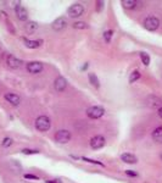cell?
<instances>
[{
  "instance_id": "obj_1",
  "label": "cell",
  "mask_w": 162,
  "mask_h": 183,
  "mask_svg": "<svg viewBox=\"0 0 162 183\" xmlns=\"http://www.w3.org/2000/svg\"><path fill=\"white\" fill-rule=\"evenodd\" d=\"M50 126H51V121H50V119H49L48 116H45V115H41V116H39V117L35 120V128H37L39 132H46V131H49Z\"/></svg>"
},
{
  "instance_id": "obj_2",
  "label": "cell",
  "mask_w": 162,
  "mask_h": 183,
  "mask_svg": "<svg viewBox=\"0 0 162 183\" xmlns=\"http://www.w3.org/2000/svg\"><path fill=\"white\" fill-rule=\"evenodd\" d=\"M144 28L149 32H154L159 28L160 26V20L155 16H148L145 20H144V23H143Z\"/></svg>"
},
{
  "instance_id": "obj_3",
  "label": "cell",
  "mask_w": 162,
  "mask_h": 183,
  "mask_svg": "<svg viewBox=\"0 0 162 183\" xmlns=\"http://www.w3.org/2000/svg\"><path fill=\"white\" fill-rule=\"evenodd\" d=\"M105 115V109L101 106H90L87 109V116L92 120H97Z\"/></svg>"
},
{
  "instance_id": "obj_4",
  "label": "cell",
  "mask_w": 162,
  "mask_h": 183,
  "mask_svg": "<svg viewBox=\"0 0 162 183\" xmlns=\"http://www.w3.org/2000/svg\"><path fill=\"white\" fill-rule=\"evenodd\" d=\"M83 12H84V6L82 4H78V2L71 5L67 10V14L69 17H79L83 15Z\"/></svg>"
},
{
  "instance_id": "obj_5",
  "label": "cell",
  "mask_w": 162,
  "mask_h": 183,
  "mask_svg": "<svg viewBox=\"0 0 162 183\" xmlns=\"http://www.w3.org/2000/svg\"><path fill=\"white\" fill-rule=\"evenodd\" d=\"M71 139V133L67 129H59L55 133V140L60 144H66Z\"/></svg>"
},
{
  "instance_id": "obj_6",
  "label": "cell",
  "mask_w": 162,
  "mask_h": 183,
  "mask_svg": "<svg viewBox=\"0 0 162 183\" xmlns=\"http://www.w3.org/2000/svg\"><path fill=\"white\" fill-rule=\"evenodd\" d=\"M43 68H44V66H43V63L40 61H31V62L27 63V71L30 73H32V75L41 72Z\"/></svg>"
},
{
  "instance_id": "obj_7",
  "label": "cell",
  "mask_w": 162,
  "mask_h": 183,
  "mask_svg": "<svg viewBox=\"0 0 162 183\" xmlns=\"http://www.w3.org/2000/svg\"><path fill=\"white\" fill-rule=\"evenodd\" d=\"M105 143H106V140L102 136H95L90 139V147H92V149H95V150L101 149L105 145Z\"/></svg>"
},
{
  "instance_id": "obj_8",
  "label": "cell",
  "mask_w": 162,
  "mask_h": 183,
  "mask_svg": "<svg viewBox=\"0 0 162 183\" xmlns=\"http://www.w3.org/2000/svg\"><path fill=\"white\" fill-rule=\"evenodd\" d=\"M146 103L152 109H160V108H162V99L159 98V96H156V95H150L146 99Z\"/></svg>"
},
{
  "instance_id": "obj_9",
  "label": "cell",
  "mask_w": 162,
  "mask_h": 183,
  "mask_svg": "<svg viewBox=\"0 0 162 183\" xmlns=\"http://www.w3.org/2000/svg\"><path fill=\"white\" fill-rule=\"evenodd\" d=\"M6 63H7V66H9L10 68H12V70L20 68V67L22 66V61L20 60V59H17L16 56H14V55H7V58H6Z\"/></svg>"
},
{
  "instance_id": "obj_10",
  "label": "cell",
  "mask_w": 162,
  "mask_h": 183,
  "mask_svg": "<svg viewBox=\"0 0 162 183\" xmlns=\"http://www.w3.org/2000/svg\"><path fill=\"white\" fill-rule=\"evenodd\" d=\"M51 27L54 28L55 30H65L66 27H67V20H66L65 17H59V18H56L54 22H53V25H51Z\"/></svg>"
},
{
  "instance_id": "obj_11",
  "label": "cell",
  "mask_w": 162,
  "mask_h": 183,
  "mask_svg": "<svg viewBox=\"0 0 162 183\" xmlns=\"http://www.w3.org/2000/svg\"><path fill=\"white\" fill-rule=\"evenodd\" d=\"M54 87L57 92H64L66 89V87H67V79L65 77H61V76L57 77L55 79V82H54Z\"/></svg>"
},
{
  "instance_id": "obj_12",
  "label": "cell",
  "mask_w": 162,
  "mask_h": 183,
  "mask_svg": "<svg viewBox=\"0 0 162 183\" xmlns=\"http://www.w3.org/2000/svg\"><path fill=\"white\" fill-rule=\"evenodd\" d=\"M4 96H5V99H6L11 105H14V106H17V105L21 103L20 95H17V94H15V93H6Z\"/></svg>"
},
{
  "instance_id": "obj_13",
  "label": "cell",
  "mask_w": 162,
  "mask_h": 183,
  "mask_svg": "<svg viewBox=\"0 0 162 183\" xmlns=\"http://www.w3.org/2000/svg\"><path fill=\"white\" fill-rule=\"evenodd\" d=\"M15 10H16V15H17L18 20H21V21H26V20L28 18V12H27L26 7H23L22 5L18 4V5L15 7Z\"/></svg>"
},
{
  "instance_id": "obj_14",
  "label": "cell",
  "mask_w": 162,
  "mask_h": 183,
  "mask_svg": "<svg viewBox=\"0 0 162 183\" xmlns=\"http://www.w3.org/2000/svg\"><path fill=\"white\" fill-rule=\"evenodd\" d=\"M121 160L124 161V162H127V164H136V162H138L136 156L133 155V154H130V152H124V154H122V155H121Z\"/></svg>"
},
{
  "instance_id": "obj_15",
  "label": "cell",
  "mask_w": 162,
  "mask_h": 183,
  "mask_svg": "<svg viewBox=\"0 0 162 183\" xmlns=\"http://www.w3.org/2000/svg\"><path fill=\"white\" fill-rule=\"evenodd\" d=\"M23 43H25V45H26L27 48H30V49H37V48H39V47L41 45L43 40H30V39H27V38H23Z\"/></svg>"
},
{
  "instance_id": "obj_16",
  "label": "cell",
  "mask_w": 162,
  "mask_h": 183,
  "mask_svg": "<svg viewBox=\"0 0 162 183\" xmlns=\"http://www.w3.org/2000/svg\"><path fill=\"white\" fill-rule=\"evenodd\" d=\"M25 30H26L27 33L32 34V33H34L35 30H38V23L37 22H33V21H28L26 23V26H25Z\"/></svg>"
},
{
  "instance_id": "obj_17",
  "label": "cell",
  "mask_w": 162,
  "mask_h": 183,
  "mask_svg": "<svg viewBox=\"0 0 162 183\" xmlns=\"http://www.w3.org/2000/svg\"><path fill=\"white\" fill-rule=\"evenodd\" d=\"M122 6L124 7V9H127V10H133V9H135L136 7V1L135 0H122Z\"/></svg>"
},
{
  "instance_id": "obj_18",
  "label": "cell",
  "mask_w": 162,
  "mask_h": 183,
  "mask_svg": "<svg viewBox=\"0 0 162 183\" xmlns=\"http://www.w3.org/2000/svg\"><path fill=\"white\" fill-rule=\"evenodd\" d=\"M88 78H89V82L92 83V86H94L95 88H99V87H100V81H99V78H97V76L95 73L90 72V73L88 75Z\"/></svg>"
},
{
  "instance_id": "obj_19",
  "label": "cell",
  "mask_w": 162,
  "mask_h": 183,
  "mask_svg": "<svg viewBox=\"0 0 162 183\" xmlns=\"http://www.w3.org/2000/svg\"><path fill=\"white\" fill-rule=\"evenodd\" d=\"M152 138H154L157 143H162V126L157 127V128L152 132Z\"/></svg>"
},
{
  "instance_id": "obj_20",
  "label": "cell",
  "mask_w": 162,
  "mask_h": 183,
  "mask_svg": "<svg viewBox=\"0 0 162 183\" xmlns=\"http://www.w3.org/2000/svg\"><path fill=\"white\" fill-rule=\"evenodd\" d=\"M140 78V72L139 71H133L132 73H130V76H129V83L132 84V83H134L135 81H138Z\"/></svg>"
},
{
  "instance_id": "obj_21",
  "label": "cell",
  "mask_w": 162,
  "mask_h": 183,
  "mask_svg": "<svg viewBox=\"0 0 162 183\" xmlns=\"http://www.w3.org/2000/svg\"><path fill=\"white\" fill-rule=\"evenodd\" d=\"M89 26L85 23V22H82V21H78V22H74L73 23V28H77V30H87Z\"/></svg>"
},
{
  "instance_id": "obj_22",
  "label": "cell",
  "mask_w": 162,
  "mask_h": 183,
  "mask_svg": "<svg viewBox=\"0 0 162 183\" xmlns=\"http://www.w3.org/2000/svg\"><path fill=\"white\" fill-rule=\"evenodd\" d=\"M112 35H113V30H106V32H104V39H105V42H106V43H110Z\"/></svg>"
},
{
  "instance_id": "obj_23",
  "label": "cell",
  "mask_w": 162,
  "mask_h": 183,
  "mask_svg": "<svg viewBox=\"0 0 162 183\" xmlns=\"http://www.w3.org/2000/svg\"><path fill=\"white\" fill-rule=\"evenodd\" d=\"M140 59H141L143 63H144L145 66H148V65L150 63V56H149V54H146V53H140Z\"/></svg>"
},
{
  "instance_id": "obj_24",
  "label": "cell",
  "mask_w": 162,
  "mask_h": 183,
  "mask_svg": "<svg viewBox=\"0 0 162 183\" xmlns=\"http://www.w3.org/2000/svg\"><path fill=\"white\" fill-rule=\"evenodd\" d=\"M12 143H14L12 138H9V137H6V138H4V139H2V143H1V145H2L4 148H7V147L12 145Z\"/></svg>"
},
{
  "instance_id": "obj_25",
  "label": "cell",
  "mask_w": 162,
  "mask_h": 183,
  "mask_svg": "<svg viewBox=\"0 0 162 183\" xmlns=\"http://www.w3.org/2000/svg\"><path fill=\"white\" fill-rule=\"evenodd\" d=\"M82 160L83 161H87V162H90V164H97L99 166H102V162H100V161H97V160H93V159H88V157H82Z\"/></svg>"
},
{
  "instance_id": "obj_26",
  "label": "cell",
  "mask_w": 162,
  "mask_h": 183,
  "mask_svg": "<svg viewBox=\"0 0 162 183\" xmlns=\"http://www.w3.org/2000/svg\"><path fill=\"white\" fill-rule=\"evenodd\" d=\"M25 178H27V180H39V177L38 176H35V175H30V173H27V175H25Z\"/></svg>"
},
{
  "instance_id": "obj_27",
  "label": "cell",
  "mask_w": 162,
  "mask_h": 183,
  "mask_svg": "<svg viewBox=\"0 0 162 183\" xmlns=\"http://www.w3.org/2000/svg\"><path fill=\"white\" fill-rule=\"evenodd\" d=\"M22 152L23 154H37V150H33V149H23L22 150Z\"/></svg>"
},
{
  "instance_id": "obj_28",
  "label": "cell",
  "mask_w": 162,
  "mask_h": 183,
  "mask_svg": "<svg viewBox=\"0 0 162 183\" xmlns=\"http://www.w3.org/2000/svg\"><path fill=\"white\" fill-rule=\"evenodd\" d=\"M126 173H127L128 176H133V177H136V172H134V171H132V170H127V171H126Z\"/></svg>"
},
{
  "instance_id": "obj_29",
  "label": "cell",
  "mask_w": 162,
  "mask_h": 183,
  "mask_svg": "<svg viewBox=\"0 0 162 183\" xmlns=\"http://www.w3.org/2000/svg\"><path fill=\"white\" fill-rule=\"evenodd\" d=\"M102 6H104V2L102 1H97V11H100Z\"/></svg>"
},
{
  "instance_id": "obj_30",
  "label": "cell",
  "mask_w": 162,
  "mask_h": 183,
  "mask_svg": "<svg viewBox=\"0 0 162 183\" xmlns=\"http://www.w3.org/2000/svg\"><path fill=\"white\" fill-rule=\"evenodd\" d=\"M46 183H62L60 180H53V181H46Z\"/></svg>"
},
{
  "instance_id": "obj_31",
  "label": "cell",
  "mask_w": 162,
  "mask_h": 183,
  "mask_svg": "<svg viewBox=\"0 0 162 183\" xmlns=\"http://www.w3.org/2000/svg\"><path fill=\"white\" fill-rule=\"evenodd\" d=\"M159 116H160V117L162 119V108H160V109H159Z\"/></svg>"
},
{
  "instance_id": "obj_32",
  "label": "cell",
  "mask_w": 162,
  "mask_h": 183,
  "mask_svg": "<svg viewBox=\"0 0 162 183\" xmlns=\"http://www.w3.org/2000/svg\"><path fill=\"white\" fill-rule=\"evenodd\" d=\"M1 54H2V50H1V49H0V56H1Z\"/></svg>"
},
{
  "instance_id": "obj_33",
  "label": "cell",
  "mask_w": 162,
  "mask_h": 183,
  "mask_svg": "<svg viewBox=\"0 0 162 183\" xmlns=\"http://www.w3.org/2000/svg\"><path fill=\"white\" fill-rule=\"evenodd\" d=\"M161 159H162V155H161Z\"/></svg>"
}]
</instances>
